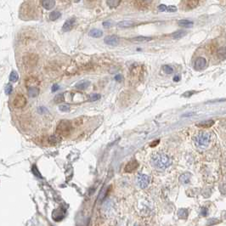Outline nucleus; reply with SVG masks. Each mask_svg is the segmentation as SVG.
Segmentation results:
<instances>
[{"instance_id": "f257e3e1", "label": "nucleus", "mask_w": 226, "mask_h": 226, "mask_svg": "<svg viewBox=\"0 0 226 226\" xmlns=\"http://www.w3.org/2000/svg\"><path fill=\"white\" fill-rule=\"evenodd\" d=\"M151 164L157 169H166L171 165V158L163 152H158L151 158Z\"/></svg>"}, {"instance_id": "f03ea898", "label": "nucleus", "mask_w": 226, "mask_h": 226, "mask_svg": "<svg viewBox=\"0 0 226 226\" xmlns=\"http://www.w3.org/2000/svg\"><path fill=\"white\" fill-rule=\"evenodd\" d=\"M73 130V124L68 120H61L56 128V133L63 137H67L70 135Z\"/></svg>"}, {"instance_id": "7ed1b4c3", "label": "nucleus", "mask_w": 226, "mask_h": 226, "mask_svg": "<svg viewBox=\"0 0 226 226\" xmlns=\"http://www.w3.org/2000/svg\"><path fill=\"white\" fill-rule=\"evenodd\" d=\"M211 140V135L210 133L206 132H201L199 134H197V136L195 139L196 144L200 147H206L207 146Z\"/></svg>"}, {"instance_id": "20e7f679", "label": "nucleus", "mask_w": 226, "mask_h": 226, "mask_svg": "<svg viewBox=\"0 0 226 226\" xmlns=\"http://www.w3.org/2000/svg\"><path fill=\"white\" fill-rule=\"evenodd\" d=\"M137 183L139 184V186L141 189H145L150 184V177L146 174H140L138 175L137 177Z\"/></svg>"}, {"instance_id": "39448f33", "label": "nucleus", "mask_w": 226, "mask_h": 226, "mask_svg": "<svg viewBox=\"0 0 226 226\" xmlns=\"http://www.w3.org/2000/svg\"><path fill=\"white\" fill-rule=\"evenodd\" d=\"M26 105V99L22 94H17L13 100V106L15 108H22Z\"/></svg>"}, {"instance_id": "423d86ee", "label": "nucleus", "mask_w": 226, "mask_h": 226, "mask_svg": "<svg viewBox=\"0 0 226 226\" xmlns=\"http://www.w3.org/2000/svg\"><path fill=\"white\" fill-rule=\"evenodd\" d=\"M65 215H66V211L63 210L62 208H58L53 211L52 218H53V219H54L55 221L59 222L61 221V220L64 218Z\"/></svg>"}, {"instance_id": "0eeeda50", "label": "nucleus", "mask_w": 226, "mask_h": 226, "mask_svg": "<svg viewBox=\"0 0 226 226\" xmlns=\"http://www.w3.org/2000/svg\"><path fill=\"white\" fill-rule=\"evenodd\" d=\"M139 167V162L136 160H132L130 162H128L126 166L124 167V172L125 173H133V171H135Z\"/></svg>"}, {"instance_id": "6e6552de", "label": "nucleus", "mask_w": 226, "mask_h": 226, "mask_svg": "<svg viewBox=\"0 0 226 226\" xmlns=\"http://www.w3.org/2000/svg\"><path fill=\"white\" fill-rule=\"evenodd\" d=\"M104 42H105V43L108 44V45L116 46V45H117L118 43H119V39H118L117 36L111 35V36H107V37H106L105 39H104Z\"/></svg>"}, {"instance_id": "1a4fd4ad", "label": "nucleus", "mask_w": 226, "mask_h": 226, "mask_svg": "<svg viewBox=\"0 0 226 226\" xmlns=\"http://www.w3.org/2000/svg\"><path fill=\"white\" fill-rule=\"evenodd\" d=\"M75 24V18H70L67 21H66L64 25L62 26L63 32H69L73 28V26Z\"/></svg>"}, {"instance_id": "9d476101", "label": "nucleus", "mask_w": 226, "mask_h": 226, "mask_svg": "<svg viewBox=\"0 0 226 226\" xmlns=\"http://www.w3.org/2000/svg\"><path fill=\"white\" fill-rule=\"evenodd\" d=\"M206 65H207L206 60H205L204 58H202V57H200V58L196 59V60L195 61V69L198 70V71L202 70V69L205 68Z\"/></svg>"}, {"instance_id": "9b49d317", "label": "nucleus", "mask_w": 226, "mask_h": 226, "mask_svg": "<svg viewBox=\"0 0 226 226\" xmlns=\"http://www.w3.org/2000/svg\"><path fill=\"white\" fill-rule=\"evenodd\" d=\"M56 5V0H42V6L45 9H51Z\"/></svg>"}, {"instance_id": "f8f14e48", "label": "nucleus", "mask_w": 226, "mask_h": 226, "mask_svg": "<svg viewBox=\"0 0 226 226\" xmlns=\"http://www.w3.org/2000/svg\"><path fill=\"white\" fill-rule=\"evenodd\" d=\"M199 5V0H185V6L188 9H195Z\"/></svg>"}, {"instance_id": "ddd939ff", "label": "nucleus", "mask_w": 226, "mask_h": 226, "mask_svg": "<svg viewBox=\"0 0 226 226\" xmlns=\"http://www.w3.org/2000/svg\"><path fill=\"white\" fill-rule=\"evenodd\" d=\"M89 82L86 81V80H82V81L78 82L75 85V88L78 90H84L89 87Z\"/></svg>"}, {"instance_id": "4468645a", "label": "nucleus", "mask_w": 226, "mask_h": 226, "mask_svg": "<svg viewBox=\"0 0 226 226\" xmlns=\"http://www.w3.org/2000/svg\"><path fill=\"white\" fill-rule=\"evenodd\" d=\"M39 94V89L36 87H28V95L32 98H35Z\"/></svg>"}, {"instance_id": "2eb2a0df", "label": "nucleus", "mask_w": 226, "mask_h": 226, "mask_svg": "<svg viewBox=\"0 0 226 226\" xmlns=\"http://www.w3.org/2000/svg\"><path fill=\"white\" fill-rule=\"evenodd\" d=\"M89 35L90 37H92V38H95V39H99V38H100L101 36L103 35V32L101 30H100V29H92V30L90 31L89 32Z\"/></svg>"}, {"instance_id": "dca6fc26", "label": "nucleus", "mask_w": 226, "mask_h": 226, "mask_svg": "<svg viewBox=\"0 0 226 226\" xmlns=\"http://www.w3.org/2000/svg\"><path fill=\"white\" fill-rule=\"evenodd\" d=\"M191 174H184L180 177H179V181L183 184H186L190 183L191 181Z\"/></svg>"}, {"instance_id": "f3484780", "label": "nucleus", "mask_w": 226, "mask_h": 226, "mask_svg": "<svg viewBox=\"0 0 226 226\" xmlns=\"http://www.w3.org/2000/svg\"><path fill=\"white\" fill-rule=\"evenodd\" d=\"M179 26L181 27H185V28H190L193 26V22L188 20H181L179 22Z\"/></svg>"}, {"instance_id": "a211bd4d", "label": "nucleus", "mask_w": 226, "mask_h": 226, "mask_svg": "<svg viewBox=\"0 0 226 226\" xmlns=\"http://www.w3.org/2000/svg\"><path fill=\"white\" fill-rule=\"evenodd\" d=\"M133 25V23L130 21H123L117 24V26L120 28H128V27H131Z\"/></svg>"}, {"instance_id": "6ab92c4d", "label": "nucleus", "mask_w": 226, "mask_h": 226, "mask_svg": "<svg viewBox=\"0 0 226 226\" xmlns=\"http://www.w3.org/2000/svg\"><path fill=\"white\" fill-rule=\"evenodd\" d=\"M133 41H136V42H149L150 40H152V38H149V37H144V36H139L134 39H132Z\"/></svg>"}, {"instance_id": "aec40b11", "label": "nucleus", "mask_w": 226, "mask_h": 226, "mask_svg": "<svg viewBox=\"0 0 226 226\" xmlns=\"http://www.w3.org/2000/svg\"><path fill=\"white\" fill-rule=\"evenodd\" d=\"M185 34H186V32H185L184 31L179 30V31H177V32H174V33H173V34H172V37H173L174 39H181V38H183Z\"/></svg>"}, {"instance_id": "412c9836", "label": "nucleus", "mask_w": 226, "mask_h": 226, "mask_svg": "<svg viewBox=\"0 0 226 226\" xmlns=\"http://www.w3.org/2000/svg\"><path fill=\"white\" fill-rule=\"evenodd\" d=\"M121 0H107V5L110 8H116L120 5Z\"/></svg>"}, {"instance_id": "4be33fe9", "label": "nucleus", "mask_w": 226, "mask_h": 226, "mask_svg": "<svg viewBox=\"0 0 226 226\" xmlns=\"http://www.w3.org/2000/svg\"><path fill=\"white\" fill-rule=\"evenodd\" d=\"M178 216L180 218H183V219H185V218H187L188 217V211L187 209H179V211H178Z\"/></svg>"}, {"instance_id": "5701e85b", "label": "nucleus", "mask_w": 226, "mask_h": 226, "mask_svg": "<svg viewBox=\"0 0 226 226\" xmlns=\"http://www.w3.org/2000/svg\"><path fill=\"white\" fill-rule=\"evenodd\" d=\"M60 17V12H58V11H53L51 13L49 14V20L50 21H56V20H58L59 18Z\"/></svg>"}, {"instance_id": "b1692460", "label": "nucleus", "mask_w": 226, "mask_h": 226, "mask_svg": "<svg viewBox=\"0 0 226 226\" xmlns=\"http://www.w3.org/2000/svg\"><path fill=\"white\" fill-rule=\"evenodd\" d=\"M218 56L221 59H224L226 58V48L225 47H221L218 49Z\"/></svg>"}, {"instance_id": "393cba45", "label": "nucleus", "mask_w": 226, "mask_h": 226, "mask_svg": "<svg viewBox=\"0 0 226 226\" xmlns=\"http://www.w3.org/2000/svg\"><path fill=\"white\" fill-rule=\"evenodd\" d=\"M18 79H19L18 73L15 71H12L10 75H9V81L12 82V83H15V82L18 81Z\"/></svg>"}, {"instance_id": "a878e982", "label": "nucleus", "mask_w": 226, "mask_h": 226, "mask_svg": "<svg viewBox=\"0 0 226 226\" xmlns=\"http://www.w3.org/2000/svg\"><path fill=\"white\" fill-rule=\"evenodd\" d=\"M65 100L64 99V94H59L56 95L55 99H54V101L56 104H60V103H62Z\"/></svg>"}, {"instance_id": "bb28decb", "label": "nucleus", "mask_w": 226, "mask_h": 226, "mask_svg": "<svg viewBox=\"0 0 226 226\" xmlns=\"http://www.w3.org/2000/svg\"><path fill=\"white\" fill-rule=\"evenodd\" d=\"M162 70H163V72L167 74H172V73H174V69L173 67L171 66H168V65H165V66H162Z\"/></svg>"}, {"instance_id": "cd10ccee", "label": "nucleus", "mask_w": 226, "mask_h": 226, "mask_svg": "<svg viewBox=\"0 0 226 226\" xmlns=\"http://www.w3.org/2000/svg\"><path fill=\"white\" fill-rule=\"evenodd\" d=\"M59 142V140L56 136H50L49 138V144L50 145H56Z\"/></svg>"}, {"instance_id": "c85d7f7f", "label": "nucleus", "mask_w": 226, "mask_h": 226, "mask_svg": "<svg viewBox=\"0 0 226 226\" xmlns=\"http://www.w3.org/2000/svg\"><path fill=\"white\" fill-rule=\"evenodd\" d=\"M12 91H13V87H12V85L10 83H7L6 86H5V94H7V95H9V94L12 93Z\"/></svg>"}, {"instance_id": "c756f323", "label": "nucleus", "mask_w": 226, "mask_h": 226, "mask_svg": "<svg viewBox=\"0 0 226 226\" xmlns=\"http://www.w3.org/2000/svg\"><path fill=\"white\" fill-rule=\"evenodd\" d=\"M100 98H101V95L100 94H93L89 96V100L90 101H96V100H99Z\"/></svg>"}, {"instance_id": "7c9ffc66", "label": "nucleus", "mask_w": 226, "mask_h": 226, "mask_svg": "<svg viewBox=\"0 0 226 226\" xmlns=\"http://www.w3.org/2000/svg\"><path fill=\"white\" fill-rule=\"evenodd\" d=\"M32 173H33V174L36 175L37 177H39V178H43V177H42V175L40 174V173H39V169L37 168L36 165H33V166H32Z\"/></svg>"}, {"instance_id": "2f4dec72", "label": "nucleus", "mask_w": 226, "mask_h": 226, "mask_svg": "<svg viewBox=\"0 0 226 226\" xmlns=\"http://www.w3.org/2000/svg\"><path fill=\"white\" fill-rule=\"evenodd\" d=\"M212 124H213V121H207V122H204V123H201L199 124V126H202V127H210Z\"/></svg>"}, {"instance_id": "473e14b6", "label": "nucleus", "mask_w": 226, "mask_h": 226, "mask_svg": "<svg viewBox=\"0 0 226 226\" xmlns=\"http://www.w3.org/2000/svg\"><path fill=\"white\" fill-rule=\"evenodd\" d=\"M59 110H60V111L67 112V111H70V106H64V105H62V106H59Z\"/></svg>"}, {"instance_id": "72a5a7b5", "label": "nucleus", "mask_w": 226, "mask_h": 226, "mask_svg": "<svg viewBox=\"0 0 226 226\" xmlns=\"http://www.w3.org/2000/svg\"><path fill=\"white\" fill-rule=\"evenodd\" d=\"M157 9L159 11L163 12V11H167V6H166V5H160V6H158Z\"/></svg>"}, {"instance_id": "f704fd0d", "label": "nucleus", "mask_w": 226, "mask_h": 226, "mask_svg": "<svg viewBox=\"0 0 226 226\" xmlns=\"http://www.w3.org/2000/svg\"><path fill=\"white\" fill-rule=\"evenodd\" d=\"M112 26V23H111L110 21H107V22H103V26L106 27V28H108V27H111Z\"/></svg>"}, {"instance_id": "c9c22d12", "label": "nucleus", "mask_w": 226, "mask_h": 226, "mask_svg": "<svg viewBox=\"0 0 226 226\" xmlns=\"http://www.w3.org/2000/svg\"><path fill=\"white\" fill-rule=\"evenodd\" d=\"M177 9H176V7L174 6H167V11H169V12H174L176 11Z\"/></svg>"}, {"instance_id": "e433bc0d", "label": "nucleus", "mask_w": 226, "mask_h": 226, "mask_svg": "<svg viewBox=\"0 0 226 226\" xmlns=\"http://www.w3.org/2000/svg\"><path fill=\"white\" fill-rule=\"evenodd\" d=\"M59 89H60V86L58 84H54L52 86V92H56L57 90H59Z\"/></svg>"}, {"instance_id": "4c0bfd02", "label": "nucleus", "mask_w": 226, "mask_h": 226, "mask_svg": "<svg viewBox=\"0 0 226 226\" xmlns=\"http://www.w3.org/2000/svg\"><path fill=\"white\" fill-rule=\"evenodd\" d=\"M201 215H203V216H206L207 214V208H206V207H203V208H201Z\"/></svg>"}, {"instance_id": "58836bf2", "label": "nucleus", "mask_w": 226, "mask_h": 226, "mask_svg": "<svg viewBox=\"0 0 226 226\" xmlns=\"http://www.w3.org/2000/svg\"><path fill=\"white\" fill-rule=\"evenodd\" d=\"M159 142H160V140H157V141H153V142H152V143L150 144V146H151V147H154V146H156V145H157L158 144H159Z\"/></svg>"}, {"instance_id": "ea45409f", "label": "nucleus", "mask_w": 226, "mask_h": 226, "mask_svg": "<svg viewBox=\"0 0 226 226\" xmlns=\"http://www.w3.org/2000/svg\"><path fill=\"white\" fill-rule=\"evenodd\" d=\"M153 0H142L143 4H145V5H150Z\"/></svg>"}, {"instance_id": "a19ab883", "label": "nucleus", "mask_w": 226, "mask_h": 226, "mask_svg": "<svg viewBox=\"0 0 226 226\" xmlns=\"http://www.w3.org/2000/svg\"><path fill=\"white\" fill-rule=\"evenodd\" d=\"M194 94L193 92H187V93H185V94H184L183 95L184 97H189V96H191L192 94Z\"/></svg>"}, {"instance_id": "79ce46f5", "label": "nucleus", "mask_w": 226, "mask_h": 226, "mask_svg": "<svg viewBox=\"0 0 226 226\" xmlns=\"http://www.w3.org/2000/svg\"><path fill=\"white\" fill-rule=\"evenodd\" d=\"M115 80L118 82L121 81V80H122V76H121V75H116L115 77Z\"/></svg>"}, {"instance_id": "37998d69", "label": "nucleus", "mask_w": 226, "mask_h": 226, "mask_svg": "<svg viewBox=\"0 0 226 226\" xmlns=\"http://www.w3.org/2000/svg\"><path fill=\"white\" fill-rule=\"evenodd\" d=\"M179 80H180V77H179V76H175V77H174V82H179Z\"/></svg>"}, {"instance_id": "c03bdc74", "label": "nucleus", "mask_w": 226, "mask_h": 226, "mask_svg": "<svg viewBox=\"0 0 226 226\" xmlns=\"http://www.w3.org/2000/svg\"><path fill=\"white\" fill-rule=\"evenodd\" d=\"M224 218H226V213H225V215H224Z\"/></svg>"}]
</instances>
